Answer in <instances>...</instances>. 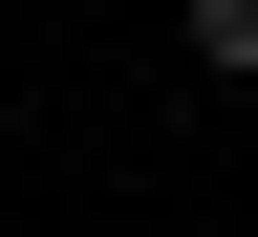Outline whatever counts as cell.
Segmentation results:
<instances>
[{
  "instance_id": "1",
  "label": "cell",
  "mask_w": 258,
  "mask_h": 237,
  "mask_svg": "<svg viewBox=\"0 0 258 237\" xmlns=\"http://www.w3.org/2000/svg\"><path fill=\"white\" fill-rule=\"evenodd\" d=\"M194 65H215V86H258V0H194Z\"/></svg>"
}]
</instances>
